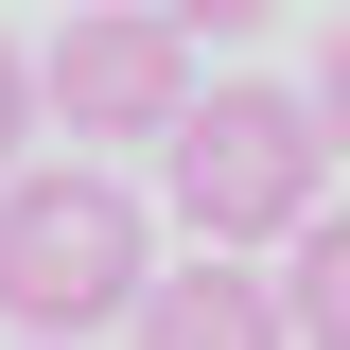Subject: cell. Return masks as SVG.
<instances>
[{"mask_svg":"<svg viewBox=\"0 0 350 350\" xmlns=\"http://www.w3.org/2000/svg\"><path fill=\"white\" fill-rule=\"evenodd\" d=\"M158 280V228H140L123 175H0V315H18V350H70V333H123V298Z\"/></svg>","mask_w":350,"mask_h":350,"instance_id":"obj_1","label":"cell"},{"mask_svg":"<svg viewBox=\"0 0 350 350\" xmlns=\"http://www.w3.org/2000/svg\"><path fill=\"white\" fill-rule=\"evenodd\" d=\"M158 158H175V228H193V262H245V245H280V228H315V105L262 88V70L193 88Z\"/></svg>","mask_w":350,"mask_h":350,"instance_id":"obj_2","label":"cell"},{"mask_svg":"<svg viewBox=\"0 0 350 350\" xmlns=\"http://www.w3.org/2000/svg\"><path fill=\"white\" fill-rule=\"evenodd\" d=\"M36 105L70 140H175V105H193V70H175V36L140 18V0H88L70 36L36 53Z\"/></svg>","mask_w":350,"mask_h":350,"instance_id":"obj_3","label":"cell"},{"mask_svg":"<svg viewBox=\"0 0 350 350\" xmlns=\"http://www.w3.org/2000/svg\"><path fill=\"white\" fill-rule=\"evenodd\" d=\"M123 350H280V298L245 262H158L123 298Z\"/></svg>","mask_w":350,"mask_h":350,"instance_id":"obj_4","label":"cell"},{"mask_svg":"<svg viewBox=\"0 0 350 350\" xmlns=\"http://www.w3.org/2000/svg\"><path fill=\"white\" fill-rule=\"evenodd\" d=\"M262 298H280V350H350V211H315L298 280H262Z\"/></svg>","mask_w":350,"mask_h":350,"instance_id":"obj_5","label":"cell"},{"mask_svg":"<svg viewBox=\"0 0 350 350\" xmlns=\"http://www.w3.org/2000/svg\"><path fill=\"white\" fill-rule=\"evenodd\" d=\"M298 105H315V158H350V18L315 36V88H298Z\"/></svg>","mask_w":350,"mask_h":350,"instance_id":"obj_6","label":"cell"},{"mask_svg":"<svg viewBox=\"0 0 350 350\" xmlns=\"http://www.w3.org/2000/svg\"><path fill=\"white\" fill-rule=\"evenodd\" d=\"M158 36H245V18H280V0H140Z\"/></svg>","mask_w":350,"mask_h":350,"instance_id":"obj_7","label":"cell"},{"mask_svg":"<svg viewBox=\"0 0 350 350\" xmlns=\"http://www.w3.org/2000/svg\"><path fill=\"white\" fill-rule=\"evenodd\" d=\"M18 140H36V53L0 36V175H18Z\"/></svg>","mask_w":350,"mask_h":350,"instance_id":"obj_8","label":"cell"}]
</instances>
